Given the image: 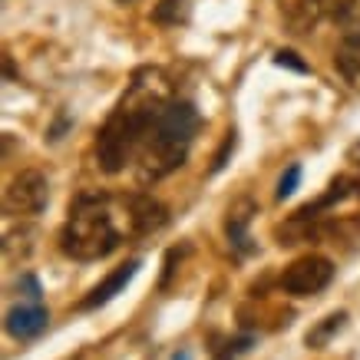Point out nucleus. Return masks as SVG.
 Returning <instances> with one entry per match:
<instances>
[{
  "mask_svg": "<svg viewBox=\"0 0 360 360\" xmlns=\"http://www.w3.org/2000/svg\"><path fill=\"white\" fill-rule=\"evenodd\" d=\"M198 116L188 103H162L142 132V182L165 179L186 162Z\"/></svg>",
  "mask_w": 360,
  "mask_h": 360,
  "instance_id": "f257e3e1",
  "label": "nucleus"
},
{
  "mask_svg": "<svg viewBox=\"0 0 360 360\" xmlns=\"http://www.w3.org/2000/svg\"><path fill=\"white\" fill-rule=\"evenodd\" d=\"M116 245H120V229L112 221L110 198L103 195L77 198V205L70 208V219H66L63 231H60L63 255L77 258V262H96V258H106Z\"/></svg>",
  "mask_w": 360,
  "mask_h": 360,
  "instance_id": "f03ea898",
  "label": "nucleus"
},
{
  "mask_svg": "<svg viewBox=\"0 0 360 360\" xmlns=\"http://www.w3.org/2000/svg\"><path fill=\"white\" fill-rule=\"evenodd\" d=\"M334 278V264L321 255H307L297 258L295 264H288V271L281 274V288L295 297H311L317 291H324Z\"/></svg>",
  "mask_w": 360,
  "mask_h": 360,
  "instance_id": "7ed1b4c3",
  "label": "nucleus"
},
{
  "mask_svg": "<svg viewBox=\"0 0 360 360\" xmlns=\"http://www.w3.org/2000/svg\"><path fill=\"white\" fill-rule=\"evenodd\" d=\"M46 198H50L46 175L37 172V169H27V172L13 175V182L7 186L4 208H7L11 215H40L46 208Z\"/></svg>",
  "mask_w": 360,
  "mask_h": 360,
  "instance_id": "20e7f679",
  "label": "nucleus"
},
{
  "mask_svg": "<svg viewBox=\"0 0 360 360\" xmlns=\"http://www.w3.org/2000/svg\"><path fill=\"white\" fill-rule=\"evenodd\" d=\"M46 324H50V314L40 301H30V304H17L7 311V334L17 340H30L37 334H44Z\"/></svg>",
  "mask_w": 360,
  "mask_h": 360,
  "instance_id": "39448f33",
  "label": "nucleus"
},
{
  "mask_svg": "<svg viewBox=\"0 0 360 360\" xmlns=\"http://www.w3.org/2000/svg\"><path fill=\"white\" fill-rule=\"evenodd\" d=\"M251 215H255V202H251V198H241V202H235V205L229 208V219H225V235H229L231 248L238 251V255H251V251H255V245H251V238H248Z\"/></svg>",
  "mask_w": 360,
  "mask_h": 360,
  "instance_id": "423d86ee",
  "label": "nucleus"
},
{
  "mask_svg": "<svg viewBox=\"0 0 360 360\" xmlns=\"http://www.w3.org/2000/svg\"><path fill=\"white\" fill-rule=\"evenodd\" d=\"M136 271H139V262H126L122 264V268H116V271L112 274H106V281L103 284H96V288H93V295L86 297V301H83V307H99V304H110L112 297L120 295L122 288H126V284L132 281V278H136Z\"/></svg>",
  "mask_w": 360,
  "mask_h": 360,
  "instance_id": "0eeeda50",
  "label": "nucleus"
},
{
  "mask_svg": "<svg viewBox=\"0 0 360 360\" xmlns=\"http://www.w3.org/2000/svg\"><path fill=\"white\" fill-rule=\"evenodd\" d=\"M129 221L132 229L149 235V231H159L165 225V208L149 195H136L129 198Z\"/></svg>",
  "mask_w": 360,
  "mask_h": 360,
  "instance_id": "6e6552de",
  "label": "nucleus"
},
{
  "mask_svg": "<svg viewBox=\"0 0 360 360\" xmlns=\"http://www.w3.org/2000/svg\"><path fill=\"white\" fill-rule=\"evenodd\" d=\"M344 321H347V314L340 311V314H330V317H324L321 324H317L311 334H307V347H324L334 334H338L340 328H344Z\"/></svg>",
  "mask_w": 360,
  "mask_h": 360,
  "instance_id": "1a4fd4ad",
  "label": "nucleus"
},
{
  "mask_svg": "<svg viewBox=\"0 0 360 360\" xmlns=\"http://www.w3.org/2000/svg\"><path fill=\"white\" fill-rule=\"evenodd\" d=\"M297 182H301V165H288V172L278 179V202H284V198H291L295 195V188H297Z\"/></svg>",
  "mask_w": 360,
  "mask_h": 360,
  "instance_id": "9d476101",
  "label": "nucleus"
},
{
  "mask_svg": "<svg viewBox=\"0 0 360 360\" xmlns=\"http://www.w3.org/2000/svg\"><path fill=\"white\" fill-rule=\"evenodd\" d=\"M317 7V13H328V17H347L354 0H311Z\"/></svg>",
  "mask_w": 360,
  "mask_h": 360,
  "instance_id": "9b49d317",
  "label": "nucleus"
},
{
  "mask_svg": "<svg viewBox=\"0 0 360 360\" xmlns=\"http://www.w3.org/2000/svg\"><path fill=\"white\" fill-rule=\"evenodd\" d=\"M274 63L288 66V70H295V73H307V63L295 53V50H278V53H274Z\"/></svg>",
  "mask_w": 360,
  "mask_h": 360,
  "instance_id": "f8f14e48",
  "label": "nucleus"
},
{
  "mask_svg": "<svg viewBox=\"0 0 360 360\" xmlns=\"http://www.w3.org/2000/svg\"><path fill=\"white\" fill-rule=\"evenodd\" d=\"M235 153V132H229V139H225V146L219 149V155H215V162H212V172H221L225 169V162H229V155Z\"/></svg>",
  "mask_w": 360,
  "mask_h": 360,
  "instance_id": "ddd939ff",
  "label": "nucleus"
},
{
  "mask_svg": "<svg viewBox=\"0 0 360 360\" xmlns=\"http://www.w3.org/2000/svg\"><path fill=\"white\" fill-rule=\"evenodd\" d=\"M175 4H182V0H162V7H155V20H162V23L175 20V17H172V7H175Z\"/></svg>",
  "mask_w": 360,
  "mask_h": 360,
  "instance_id": "4468645a",
  "label": "nucleus"
},
{
  "mask_svg": "<svg viewBox=\"0 0 360 360\" xmlns=\"http://www.w3.org/2000/svg\"><path fill=\"white\" fill-rule=\"evenodd\" d=\"M347 159H350V162H354V165H360V142H354V146H350Z\"/></svg>",
  "mask_w": 360,
  "mask_h": 360,
  "instance_id": "2eb2a0df",
  "label": "nucleus"
},
{
  "mask_svg": "<svg viewBox=\"0 0 360 360\" xmlns=\"http://www.w3.org/2000/svg\"><path fill=\"white\" fill-rule=\"evenodd\" d=\"M172 360H192V357H188L186 350H179V354H175V357H172Z\"/></svg>",
  "mask_w": 360,
  "mask_h": 360,
  "instance_id": "dca6fc26",
  "label": "nucleus"
}]
</instances>
